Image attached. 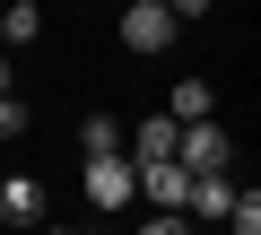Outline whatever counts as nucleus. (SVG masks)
<instances>
[{
	"label": "nucleus",
	"mask_w": 261,
	"mask_h": 235,
	"mask_svg": "<svg viewBox=\"0 0 261 235\" xmlns=\"http://www.w3.org/2000/svg\"><path fill=\"white\" fill-rule=\"evenodd\" d=\"M174 166L183 174H226L235 166V131L218 122V113H209V122H183L174 131Z\"/></svg>",
	"instance_id": "nucleus-1"
},
{
	"label": "nucleus",
	"mask_w": 261,
	"mask_h": 235,
	"mask_svg": "<svg viewBox=\"0 0 261 235\" xmlns=\"http://www.w3.org/2000/svg\"><path fill=\"white\" fill-rule=\"evenodd\" d=\"M79 192H87V209H130V200H140V174H130V157L113 148V157H87Z\"/></svg>",
	"instance_id": "nucleus-2"
},
{
	"label": "nucleus",
	"mask_w": 261,
	"mask_h": 235,
	"mask_svg": "<svg viewBox=\"0 0 261 235\" xmlns=\"http://www.w3.org/2000/svg\"><path fill=\"white\" fill-rule=\"evenodd\" d=\"M166 44H174V18L157 0H130L122 9V53H166Z\"/></svg>",
	"instance_id": "nucleus-3"
},
{
	"label": "nucleus",
	"mask_w": 261,
	"mask_h": 235,
	"mask_svg": "<svg viewBox=\"0 0 261 235\" xmlns=\"http://www.w3.org/2000/svg\"><path fill=\"white\" fill-rule=\"evenodd\" d=\"M122 157H130V174H148V166H174V122H166V113H148L140 131H122Z\"/></svg>",
	"instance_id": "nucleus-4"
},
{
	"label": "nucleus",
	"mask_w": 261,
	"mask_h": 235,
	"mask_svg": "<svg viewBox=\"0 0 261 235\" xmlns=\"http://www.w3.org/2000/svg\"><path fill=\"white\" fill-rule=\"evenodd\" d=\"M27 226H44V183L35 174H9V183H0V235H27Z\"/></svg>",
	"instance_id": "nucleus-5"
},
{
	"label": "nucleus",
	"mask_w": 261,
	"mask_h": 235,
	"mask_svg": "<svg viewBox=\"0 0 261 235\" xmlns=\"http://www.w3.org/2000/svg\"><path fill=\"white\" fill-rule=\"evenodd\" d=\"M183 192H192L183 166H148V174H140V200H148V209H183Z\"/></svg>",
	"instance_id": "nucleus-6"
},
{
	"label": "nucleus",
	"mask_w": 261,
	"mask_h": 235,
	"mask_svg": "<svg viewBox=\"0 0 261 235\" xmlns=\"http://www.w3.org/2000/svg\"><path fill=\"white\" fill-rule=\"evenodd\" d=\"M192 209H200V218H226V209H235V183H226V174H192V192H183V218H192Z\"/></svg>",
	"instance_id": "nucleus-7"
},
{
	"label": "nucleus",
	"mask_w": 261,
	"mask_h": 235,
	"mask_svg": "<svg viewBox=\"0 0 261 235\" xmlns=\"http://www.w3.org/2000/svg\"><path fill=\"white\" fill-rule=\"evenodd\" d=\"M209 105H218V96H209V79H174V105H166V122H174V131H183V122H209Z\"/></svg>",
	"instance_id": "nucleus-8"
},
{
	"label": "nucleus",
	"mask_w": 261,
	"mask_h": 235,
	"mask_svg": "<svg viewBox=\"0 0 261 235\" xmlns=\"http://www.w3.org/2000/svg\"><path fill=\"white\" fill-rule=\"evenodd\" d=\"M44 35V9H35V0H9V9H0V53H9V44H35Z\"/></svg>",
	"instance_id": "nucleus-9"
},
{
	"label": "nucleus",
	"mask_w": 261,
	"mask_h": 235,
	"mask_svg": "<svg viewBox=\"0 0 261 235\" xmlns=\"http://www.w3.org/2000/svg\"><path fill=\"white\" fill-rule=\"evenodd\" d=\"M79 148L87 157H113L122 148V122H113V113H87V122H79Z\"/></svg>",
	"instance_id": "nucleus-10"
},
{
	"label": "nucleus",
	"mask_w": 261,
	"mask_h": 235,
	"mask_svg": "<svg viewBox=\"0 0 261 235\" xmlns=\"http://www.w3.org/2000/svg\"><path fill=\"white\" fill-rule=\"evenodd\" d=\"M226 226H235V235H261V192H235V209H226Z\"/></svg>",
	"instance_id": "nucleus-11"
},
{
	"label": "nucleus",
	"mask_w": 261,
	"mask_h": 235,
	"mask_svg": "<svg viewBox=\"0 0 261 235\" xmlns=\"http://www.w3.org/2000/svg\"><path fill=\"white\" fill-rule=\"evenodd\" d=\"M140 235H192V218H183V209H148V218H140Z\"/></svg>",
	"instance_id": "nucleus-12"
},
{
	"label": "nucleus",
	"mask_w": 261,
	"mask_h": 235,
	"mask_svg": "<svg viewBox=\"0 0 261 235\" xmlns=\"http://www.w3.org/2000/svg\"><path fill=\"white\" fill-rule=\"evenodd\" d=\"M0 140H27V105H18V87L0 96Z\"/></svg>",
	"instance_id": "nucleus-13"
},
{
	"label": "nucleus",
	"mask_w": 261,
	"mask_h": 235,
	"mask_svg": "<svg viewBox=\"0 0 261 235\" xmlns=\"http://www.w3.org/2000/svg\"><path fill=\"white\" fill-rule=\"evenodd\" d=\"M9 79H18V70H9V53H0V96H9Z\"/></svg>",
	"instance_id": "nucleus-14"
},
{
	"label": "nucleus",
	"mask_w": 261,
	"mask_h": 235,
	"mask_svg": "<svg viewBox=\"0 0 261 235\" xmlns=\"http://www.w3.org/2000/svg\"><path fill=\"white\" fill-rule=\"evenodd\" d=\"M35 235H87V226H35Z\"/></svg>",
	"instance_id": "nucleus-15"
}]
</instances>
